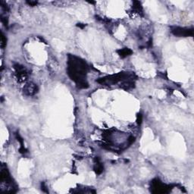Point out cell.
Here are the masks:
<instances>
[{"label": "cell", "mask_w": 194, "mask_h": 194, "mask_svg": "<svg viewBox=\"0 0 194 194\" xmlns=\"http://www.w3.org/2000/svg\"><path fill=\"white\" fill-rule=\"evenodd\" d=\"M77 27H80V28H84V27L86 26V24H77Z\"/></svg>", "instance_id": "obj_16"}, {"label": "cell", "mask_w": 194, "mask_h": 194, "mask_svg": "<svg viewBox=\"0 0 194 194\" xmlns=\"http://www.w3.org/2000/svg\"><path fill=\"white\" fill-rule=\"evenodd\" d=\"M136 77L133 73L129 72H120L118 74H113V75L107 76V77L100 78L96 80L99 84H106V85H115L118 83L124 81V80H127L130 78H134Z\"/></svg>", "instance_id": "obj_2"}, {"label": "cell", "mask_w": 194, "mask_h": 194, "mask_svg": "<svg viewBox=\"0 0 194 194\" xmlns=\"http://www.w3.org/2000/svg\"><path fill=\"white\" fill-rule=\"evenodd\" d=\"M88 65L85 61L78 57L68 55L67 56V74L69 77L75 82L80 89L88 88L89 84L86 80Z\"/></svg>", "instance_id": "obj_1"}, {"label": "cell", "mask_w": 194, "mask_h": 194, "mask_svg": "<svg viewBox=\"0 0 194 194\" xmlns=\"http://www.w3.org/2000/svg\"><path fill=\"white\" fill-rule=\"evenodd\" d=\"M38 92V87L33 83H29L24 87V93L27 96H33Z\"/></svg>", "instance_id": "obj_5"}, {"label": "cell", "mask_w": 194, "mask_h": 194, "mask_svg": "<svg viewBox=\"0 0 194 194\" xmlns=\"http://www.w3.org/2000/svg\"><path fill=\"white\" fill-rule=\"evenodd\" d=\"M173 189V187L162 184L159 179H155L151 184V192L153 193H167Z\"/></svg>", "instance_id": "obj_3"}, {"label": "cell", "mask_w": 194, "mask_h": 194, "mask_svg": "<svg viewBox=\"0 0 194 194\" xmlns=\"http://www.w3.org/2000/svg\"><path fill=\"white\" fill-rule=\"evenodd\" d=\"M1 21H2V22L3 23V24L5 26V27H8V21L6 20V18L1 16Z\"/></svg>", "instance_id": "obj_13"}, {"label": "cell", "mask_w": 194, "mask_h": 194, "mask_svg": "<svg viewBox=\"0 0 194 194\" xmlns=\"http://www.w3.org/2000/svg\"><path fill=\"white\" fill-rule=\"evenodd\" d=\"M142 121H143V116H142L141 114H138L137 117H136V122L139 125H140L142 123Z\"/></svg>", "instance_id": "obj_12"}, {"label": "cell", "mask_w": 194, "mask_h": 194, "mask_svg": "<svg viewBox=\"0 0 194 194\" xmlns=\"http://www.w3.org/2000/svg\"><path fill=\"white\" fill-rule=\"evenodd\" d=\"M14 68H15V71H16L17 74H18V77L21 81H24L27 78V72L26 70L23 66L20 65L18 64H15L14 65Z\"/></svg>", "instance_id": "obj_6"}, {"label": "cell", "mask_w": 194, "mask_h": 194, "mask_svg": "<svg viewBox=\"0 0 194 194\" xmlns=\"http://www.w3.org/2000/svg\"><path fill=\"white\" fill-rule=\"evenodd\" d=\"M133 8L136 12L139 13V14L140 13H143V7H142L141 3L140 2H137V1L133 2Z\"/></svg>", "instance_id": "obj_10"}, {"label": "cell", "mask_w": 194, "mask_h": 194, "mask_svg": "<svg viewBox=\"0 0 194 194\" xmlns=\"http://www.w3.org/2000/svg\"><path fill=\"white\" fill-rule=\"evenodd\" d=\"M93 169H94V172H96V175H100L104 171V167H103V164L100 162V159L99 158L96 159V165H95V167Z\"/></svg>", "instance_id": "obj_8"}, {"label": "cell", "mask_w": 194, "mask_h": 194, "mask_svg": "<svg viewBox=\"0 0 194 194\" xmlns=\"http://www.w3.org/2000/svg\"><path fill=\"white\" fill-rule=\"evenodd\" d=\"M117 52L120 57H121V58H126V57L130 55L133 53V51L128 48H124L118 50Z\"/></svg>", "instance_id": "obj_9"}, {"label": "cell", "mask_w": 194, "mask_h": 194, "mask_svg": "<svg viewBox=\"0 0 194 194\" xmlns=\"http://www.w3.org/2000/svg\"><path fill=\"white\" fill-rule=\"evenodd\" d=\"M172 33L178 37H192L193 35V29L192 28H184V27H175L172 28Z\"/></svg>", "instance_id": "obj_4"}, {"label": "cell", "mask_w": 194, "mask_h": 194, "mask_svg": "<svg viewBox=\"0 0 194 194\" xmlns=\"http://www.w3.org/2000/svg\"><path fill=\"white\" fill-rule=\"evenodd\" d=\"M41 189H42V190L43 191V192H45V193H49V191L47 190H46V186H45V184L44 183H42L41 184Z\"/></svg>", "instance_id": "obj_14"}, {"label": "cell", "mask_w": 194, "mask_h": 194, "mask_svg": "<svg viewBox=\"0 0 194 194\" xmlns=\"http://www.w3.org/2000/svg\"><path fill=\"white\" fill-rule=\"evenodd\" d=\"M0 178H1V181L5 182L6 184H11L12 179H11L10 174L7 169H2L1 174H0Z\"/></svg>", "instance_id": "obj_7"}, {"label": "cell", "mask_w": 194, "mask_h": 194, "mask_svg": "<svg viewBox=\"0 0 194 194\" xmlns=\"http://www.w3.org/2000/svg\"><path fill=\"white\" fill-rule=\"evenodd\" d=\"M27 2L30 5H31V6H34V5H36L37 4V2H33V1H31V2Z\"/></svg>", "instance_id": "obj_15"}, {"label": "cell", "mask_w": 194, "mask_h": 194, "mask_svg": "<svg viewBox=\"0 0 194 194\" xmlns=\"http://www.w3.org/2000/svg\"><path fill=\"white\" fill-rule=\"evenodd\" d=\"M6 37H5V35L2 33V34H1V46H2V49H4L6 46Z\"/></svg>", "instance_id": "obj_11"}]
</instances>
